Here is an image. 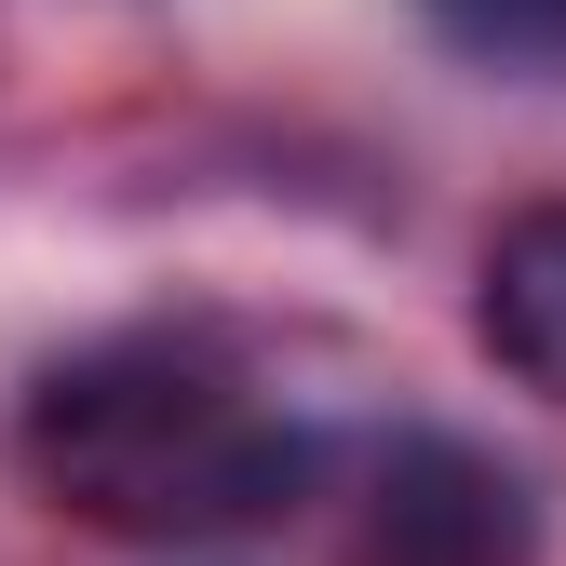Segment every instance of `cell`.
Wrapping results in <instances>:
<instances>
[{
  "label": "cell",
  "instance_id": "277c9868",
  "mask_svg": "<svg viewBox=\"0 0 566 566\" xmlns=\"http://www.w3.org/2000/svg\"><path fill=\"white\" fill-rule=\"evenodd\" d=\"M432 28L485 67H566V0H432Z\"/></svg>",
  "mask_w": 566,
  "mask_h": 566
},
{
  "label": "cell",
  "instance_id": "3957f363",
  "mask_svg": "<svg viewBox=\"0 0 566 566\" xmlns=\"http://www.w3.org/2000/svg\"><path fill=\"white\" fill-rule=\"evenodd\" d=\"M485 337H500L513 378L566 391V202L500 230V256H485Z\"/></svg>",
  "mask_w": 566,
  "mask_h": 566
},
{
  "label": "cell",
  "instance_id": "6da1fadb",
  "mask_svg": "<svg viewBox=\"0 0 566 566\" xmlns=\"http://www.w3.org/2000/svg\"><path fill=\"white\" fill-rule=\"evenodd\" d=\"M28 459L67 513L95 526H230V513H270L297 485V432L256 418L230 378L176 365V350H135V365H82L54 378L41 418H28Z\"/></svg>",
  "mask_w": 566,
  "mask_h": 566
},
{
  "label": "cell",
  "instance_id": "7a4b0ae2",
  "mask_svg": "<svg viewBox=\"0 0 566 566\" xmlns=\"http://www.w3.org/2000/svg\"><path fill=\"white\" fill-rule=\"evenodd\" d=\"M378 553L391 566H513V485L459 446H418L378 513Z\"/></svg>",
  "mask_w": 566,
  "mask_h": 566
}]
</instances>
